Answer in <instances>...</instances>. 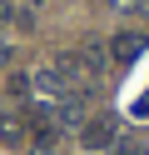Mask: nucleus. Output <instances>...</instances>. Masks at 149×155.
I'll return each instance as SVG.
<instances>
[{
    "instance_id": "obj_3",
    "label": "nucleus",
    "mask_w": 149,
    "mask_h": 155,
    "mask_svg": "<svg viewBox=\"0 0 149 155\" xmlns=\"http://www.w3.org/2000/svg\"><path fill=\"white\" fill-rule=\"evenodd\" d=\"M139 50H144V35H129V30H124V35L109 40V60H119V65H129Z\"/></svg>"
},
{
    "instance_id": "obj_2",
    "label": "nucleus",
    "mask_w": 149,
    "mask_h": 155,
    "mask_svg": "<svg viewBox=\"0 0 149 155\" xmlns=\"http://www.w3.org/2000/svg\"><path fill=\"white\" fill-rule=\"evenodd\" d=\"M0 140L15 145V150H20V145H30V120H25L20 110H0Z\"/></svg>"
},
{
    "instance_id": "obj_1",
    "label": "nucleus",
    "mask_w": 149,
    "mask_h": 155,
    "mask_svg": "<svg viewBox=\"0 0 149 155\" xmlns=\"http://www.w3.org/2000/svg\"><path fill=\"white\" fill-rule=\"evenodd\" d=\"M114 140H119V120L114 115H95V120L79 125V145L85 150H109Z\"/></svg>"
}]
</instances>
